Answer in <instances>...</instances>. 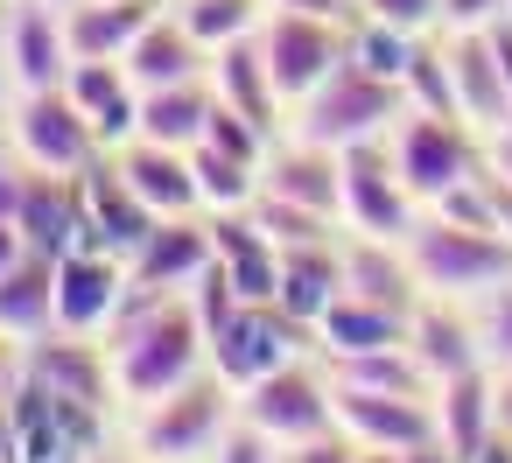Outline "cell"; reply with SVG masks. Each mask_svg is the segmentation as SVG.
<instances>
[{
    "label": "cell",
    "mask_w": 512,
    "mask_h": 463,
    "mask_svg": "<svg viewBox=\"0 0 512 463\" xmlns=\"http://www.w3.org/2000/svg\"><path fill=\"white\" fill-rule=\"evenodd\" d=\"M106 351H113L120 407H148L211 365V337L190 309V288H134L127 281V302L106 323Z\"/></svg>",
    "instance_id": "cell-1"
},
{
    "label": "cell",
    "mask_w": 512,
    "mask_h": 463,
    "mask_svg": "<svg viewBox=\"0 0 512 463\" xmlns=\"http://www.w3.org/2000/svg\"><path fill=\"white\" fill-rule=\"evenodd\" d=\"M400 246H407L421 295H442V302H477L498 281H512V239L484 232V225H456L442 211H421Z\"/></svg>",
    "instance_id": "cell-2"
},
{
    "label": "cell",
    "mask_w": 512,
    "mask_h": 463,
    "mask_svg": "<svg viewBox=\"0 0 512 463\" xmlns=\"http://www.w3.org/2000/svg\"><path fill=\"white\" fill-rule=\"evenodd\" d=\"M232 414H239V386L204 365L197 379L169 386L162 400L127 407V442L155 463H204L218 449V435L232 428Z\"/></svg>",
    "instance_id": "cell-3"
},
{
    "label": "cell",
    "mask_w": 512,
    "mask_h": 463,
    "mask_svg": "<svg viewBox=\"0 0 512 463\" xmlns=\"http://www.w3.org/2000/svg\"><path fill=\"white\" fill-rule=\"evenodd\" d=\"M407 113V92L379 71H365L358 57H344L295 113H288V134L302 141H323V148H358V141H379L393 134V120Z\"/></svg>",
    "instance_id": "cell-4"
},
{
    "label": "cell",
    "mask_w": 512,
    "mask_h": 463,
    "mask_svg": "<svg viewBox=\"0 0 512 463\" xmlns=\"http://www.w3.org/2000/svg\"><path fill=\"white\" fill-rule=\"evenodd\" d=\"M386 148H393V169H400V183L414 190L421 211L484 169V134L463 127L456 113H414L407 106L393 120V134H386Z\"/></svg>",
    "instance_id": "cell-5"
},
{
    "label": "cell",
    "mask_w": 512,
    "mask_h": 463,
    "mask_svg": "<svg viewBox=\"0 0 512 463\" xmlns=\"http://www.w3.org/2000/svg\"><path fill=\"white\" fill-rule=\"evenodd\" d=\"M8 148H15L29 169H50V176H78V169H92V162L106 155L92 113H85L64 85H50V92H15V106H8Z\"/></svg>",
    "instance_id": "cell-6"
},
{
    "label": "cell",
    "mask_w": 512,
    "mask_h": 463,
    "mask_svg": "<svg viewBox=\"0 0 512 463\" xmlns=\"http://www.w3.org/2000/svg\"><path fill=\"white\" fill-rule=\"evenodd\" d=\"M260 57H267V71H274V85H281V99H288V113L351 57V22H323V15H295V8H267V22H260Z\"/></svg>",
    "instance_id": "cell-7"
},
{
    "label": "cell",
    "mask_w": 512,
    "mask_h": 463,
    "mask_svg": "<svg viewBox=\"0 0 512 463\" xmlns=\"http://www.w3.org/2000/svg\"><path fill=\"white\" fill-rule=\"evenodd\" d=\"M239 414H246L253 428H267V435L288 449V442H309V435L337 428V386H330L323 365L288 358V365L260 372L253 386H239Z\"/></svg>",
    "instance_id": "cell-8"
},
{
    "label": "cell",
    "mask_w": 512,
    "mask_h": 463,
    "mask_svg": "<svg viewBox=\"0 0 512 463\" xmlns=\"http://www.w3.org/2000/svg\"><path fill=\"white\" fill-rule=\"evenodd\" d=\"M22 379L43 386V393H57V400H71V407H85V414H106V421L120 414L113 351L99 337H85V330H43V337H29L22 344Z\"/></svg>",
    "instance_id": "cell-9"
},
{
    "label": "cell",
    "mask_w": 512,
    "mask_h": 463,
    "mask_svg": "<svg viewBox=\"0 0 512 463\" xmlns=\"http://www.w3.org/2000/svg\"><path fill=\"white\" fill-rule=\"evenodd\" d=\"M302 351H316V337H309L281 302H239V309L211 330V372L232 379V386H253L260 372H274V365H288V358H302Z\"/></svg>",
    "instance_id": "cell-10"
},
{
    "label": "cell",
    "mask_w": 512,
    "mask_h": 463,
    "mask_svg": "<svg viewBox=\"0 0 512 463\" xmlns=\"http://www.w3.org/2000/svg\"><path fill=\"white\" fill-rule=\"evenodd\" d=\"M414 218H421V204H414V190L400 183L386 134L344 148V232H365V239H407Z\"/></svg>",
    "instance_id": "cell-11"
},
{
    "label": "cell",
    "mask_w": 512,
    "mask_h": 463,
    "mask_svg": "<svg viewBox=\"0 0 512 463\" xmlns=\"http://www.w3.org/2000/svg\"><path fill=\"white\" fill-rule=\"evenodd\" d=\"M337 386V379H330ZM337 428L358 449H393L414 456L428 442H442L435 428V393H379V386H337Z\"/></svg>",
    "instance_id": "cell-12"
},
{
    "label": "cell",
    "mask_w": 512,
    "mask_h": 463,
    "mask_svg": "<svg viewBox=\"0 0 512 463\" xmlns=\"http://www.w3.org/2000/svg\"><path fill=\"white\" fill-rule=\"evenodd\" d=\"M106 442V414H85L43 386H15V456L8 463H85Z\"/></svg>",
    "instance_id": "cell-13"
},
{
    "label": "cell",
    "mask_w": 512,
    "mask_h": 463,
    "mask_svg": "<svg viewBox=\"0 0 512 463\" xmlns=\"http://www.w3.org/2000/svg\"><path fill=\"white\" fill-rule=\"evenodd\" d=\"M127 302V260L106 246H71L57 260V330H85L106 337V323Z\"/></svg>",
    "instance_id": "cell-14"
},
{
    "label": "cell",
    "mask_w": 512,
    "mask_h": 463,
    "mask_svg": "<svg viewBox=\"0 0 512 463\" xmlns=\"http://www.w3.org/2000/svg\"><path fill=\"white\" fill-rule=\"evenodd\" d=\"M260 190L267 197H288V204H309V211H323V218L344 225V148H323V141L288 134L281 148H267Z\"/></svg>",
    "instance_id": "cell-15"
},
{
    "label": "cell",
    "mask_w": 512,
    "mask_h": 463,
    "mask_svg": "<svg viewBox=\"0 0 512 463\" xmlns=\"http://www.w3.org/2000/svg\"><path fill=\"white\" fill-rule=\"evenodd\" d=\"M78 197H85V239H92V246H106V253H120V260H127L155 225H162V218L134 197V183L120 176L113 148H106L92 169H78Z\"/></svg>",
    "instance_id": "cell-16"
},
{
    "label": "cell",
    "mask_w": 512,
    "mask_h": 463,
    "mask_svg": "<svg viewBox=\"0 0 512 463\" xmlns=\"http://www.w3.org/2000/svg\"><path fill=\"white\" fill-rule=\"evenodd\" d=\"M442 43H449V78H456V120L477 134L512 127V85L491 57V36L484 29H442Z\"/></svg>",
    "instance_id": "cell-17"
},
{
    "label": "cell",
    "mask_w": 512,
    "mask_h": 463,
    "mask_svg": "<svg viewBox=\"0 0 512 463\" xmlns=\"http://www.w3.org/2000/svg\"><path fill=\"white\" fill-rule=\"evenodd\" d=\"M120 176L134 183V197L155 211V218H197L204 197H197V169H190V148H162V141H120L113 148Z\"/></svg>",
    "instance_id": "cell-18"
},
{
    "label": "cell",
    "mask_w": 512,
    "mask_h": 463,
    "mask_svg": "<svg viewBox=\"0 0 512 463\" xmlns=\"http://www.w3.org/2000/svg\"><path fill=\"white\" fill-rule=\"evenodd\" d=\"M71 71V36H64V8L50 0H15L8 22V78L15 92H50Z\"/></svg>",
    "instance_id": "cell-19"
},
{
    "label": "cell",
    "mask_w": 512,
    "mask_h": 463,
    "mask_svg": "<svg viewBox=\"0 0 512 463\" xmlns=\"http://www.w3.org/2000/svg\"><path fill=\"white\" fill-rule=\"evenodd\" d=\"M407 351L428 379H456L470 365H484V344H477V323H470V302H442V295H421L414 316H407Z\"/></svg>",
    "instance_id": "cell-20"
},
{
    "label": "cell",
    "mask_w": 512,
    "mask_h": 463,
    "mask_svg": "<svg viewBox=\"0 0 512 463\" xmlns=\"http://www.w3.org/2000/svg\"><path fill=\"white\" fill-rule=\"evenodd\" d=\"M211 260H218V253H211L204 211H197V218H162V225L127 253V281H134V288H190Z\"/></svg>",
    "instance_id": "cell-21"
},
{
    "label": "cell",
    "mask_w": 512,
    "mask_h": 463,
    "mask_svg": "<svg viewBox=\"0 0 512 463\" xmlns=\"http://www.w3.org/2000/svg\"><path fill=\"white\" fill-rule=\"evenodd\" d=\"M204 225H211V253H218V267L232 274V288H239L246 302H274L281 246L260 232V218H253V211H204Z\"/></svg>",
    "instance_id": "cell-22"
},
{
    "label": "cell",
    "mask_w": 512,
    "mask_h": 463,
    "mask_svg": "<svg viewBox=\"0 0 512 463\" xmlns=\"http://www.w3.org/2000/svg\"><path fill=\"white\" fill-rule=\"evenodd\" d=\"M127 78L134 92H162V85H190V78H211V50L190 36L183 15H155L134 50H127Z\"/></svg>",
    "instance_id": "cell-23"
},
{
    "label": "cell",
    "mask_w": 512,
    "mask_h": 463,
    "mask_svg": "<svg viewBox=\"0 0 512 463\" xmlns=\"http://www.w3.org/2000/svg\"><path fill=\"white\" fill-rule=\"evenodd\" d=\"M211 92H218L232 113H246L260 134L288 127V99H281V85H274V71H267V57H260V43H253V36H246V43L211 50Z\"/></svg>",
    "instance_id": "cell-24"
},
{
    "label": "cell",
    "mask_w": 512,
    "mask_h": 463,
    "mask_svg": "<svg viewBox=\"0 0 512 463\" xmlns=\"http://www.w3.org/2000/svg\"><path fill=\"white\" fill-rule=\"evenodd\" d=\"M22 239L50 260H64L71 246H92L85 239V197H78V176H50V169H29V197H22Z\"/></svg>",
    "instance_id": "cell-25"
},
{
    "label": "cell",
    "mask_w": 512,
    "mask_h": 463,
    "mask_svg": "<svg viewBox=\"0 0 512 463\" xmlns=\"http://www.w3.org/2000/svg\"><path fill=\"white\" fill-rule=\"evenodd\" d=\"M344 295V239H316V246H281V281H274V302L316 330V316Z\"/></svg>",
    "instance_id": "cell-26"
},
{
    "label": "cell",
    "mask_w": 512,
    "mask_h": 463,
    "mask_svg": "<svg viewBox=\"0 0 512 463\" xmlns=\"http://www.w3.org/2000/svg\"><path fill=\"white\" fill-rule=\"evenodd\" d=\"M309 337H316V358H365V351H393V344H407V316L344 288V295L316 316Z\"/></svg>",
    "instance_id": "cell-27"
},
{
    "label": "cell",
    "mask_w": 512,
    "mask_h": 463,
    "mask_svg": "<svg viewBox=\"0 0 512 463\" xmlns=\"http://www.w3.org/2000/svg\"><path fill=\"white\" fill-rule=\"evenodd\" d=\"M344 288L365 295V302H386L400 316H414V302H421L407 246L400 239H365V232H344Z\"/></svg>",
    "instance_id": "cell-28"
},
{
    "label": "cell",
    "mask_w": 512,
    "mask_h": 463,
    "mask_svg": "<svg viewBox=\"0 0 512 463\" xmlns=\"http://www.w3.org/2000/svg\"><path fill=\"white\" fill-rule=\"evenodd\" d=\"M435 428H442V449L449 456H470L498 428V372L491 365H470L456 379H435Z\"/></svg>",
    "instance_id": "cell-29"
},
{
    "label": "cell",
    "mask_w": 512,
    "mask_h": 463,
    "mask_svg": "<svg viewBox=\"0 0 512 463\" xmlns=\"http://www.w3.org/2000/svg\"><path fill=\"white\" fill-rule=\"evenodd\" d=\"M162 15V0H71L64 8V36H71V64L78 57H127L134 36Z\"/></svg>",
    "instance_id": "cell-30"
},
{
    "label": "cell",
    "mask_w": 512,
    "mask_h": 463,
    "mask_svg": "<svg viewBox=\"0 0 512 463\" xmlns=\"http://www.w3.org/2000/svg\"><path fill=\"white\" fill-rule=\"evenodd\" d=\"M0 330L8 337H43V330H57V260L50 253H22V260H8L0 267Z\"/></svg>",
    "instance_id": "cell-31"
},
{
    "label": "cell",
    "mask_w": 512,
    "mask_h": 463,
    "mask_svg": "<svg viewBox=\"0 0 512 463\" xmlns=\"http://www.w3.org/2000/svg\"><path fill=\"white\" fill-rule=\"evenodd\" d=\"M211 78H190V85H162V92H141V141H162V148H197L204 127H211Z\"/></svg>",
    "instance_id": "cell-32"
},
{
    "label": "cell",
    "mask_w": 512,
    "mask_h": 463,
    "mask_svg": "<svg viewBox=\"0 0 512 463\" xmlns=\"http://www.w3.org/2000/svg\"><path fill=\"white\" fill-rule=\"evenodd\" d=\"M190 169H197V197H204V211H246V204L260 197V169L239 162V155H218L211 141L190 148Z\"/></svg>",
    "instance_id": "cell-33"
},
{
    "label": "cell",
    "mask_w": 512,
    "mask_h": 463,
    "mask_svg": "<svg viewBox=\"0 0 512 463\" xmlns=\"http://www.w3.org/2000/svg\"><path fill=\"white\" fill-rule=\"evenodd\" d=\"M176 15L190 22V36H197L204 50H225V43L260 36V22H267V0H176Z\"/></svg>",
    "instance_id": "cell-34"
},
{
    "label": "cell",
    "mask_w": 512,
    "mask_h": 463,
    "mask_svg": "<svg viewBox=\"0 0 512 463\" xmlns=\"http://www.w3.org/2000/svg\"><path fill=\"white\" fill-rule=\"evenodd\" d=\"M400 92H407L414 113H456V78H449V43H442V36H421V43H414Z\"/></svg>",
    "instance_id": "cell-35"
},
{
    "label": "cell",
    "mask_w": 512,
    "mask_h": 463,
    "mask_svg": "<svg viewBox=\"0 0 512 463\" xmlns=\"http://www.w3.org/2000/svg\"><path fill=\"white\" fill-rule=\"evenodd\" d=\"M253 218H260V232L274 239V246H316V239H344V225L337 218H323V211H309V204H288V197H253L246 204Z\"/></svg>",
    "instance_id": "cell-36"
},
{
    "label": "cell",
    "mask_w": 512,
    "mask_h": 463,
    "mask_svg": "<svg viewBox=\"0 0 512 463\" xmlns=\"http://www.w3.org/2000/svg\"><path fill=\"white\" fill-rule=\"evenodd\" d=\"M414 43L421 36H400V29H386V22H372V15H351V57L365 64V71H379V78H407V57H414Z\"/></svg>",
    "instance_id": "cell-37"
},
{
    "label": "cell",
    "mask_w": 512,
    "mask_h": 463,
    "mask_svg": "<svg viewBox=\"0 0 512 463\" xmlns=\"http://www.w3.org/2000/svg\"><path fill=\"white\" fill-rule=\"evenodd\" d=\"M470 323H477L484 365H491V372H512V281H498L491 295H477V302H470Z\"/></svg>",
    "instance_id": "cell-38"
},
{
    "label": "cell",
    "mask_w": 512,
    "mask_h": 463,
    "mask_svg": "<svg viewBox=\"0 0 512 463\" xmlns=\"http://www.w3.org/2000/svg\"><path fill=\"white\" fill-rule=\"evenodd\" d=\"M204 141H211L218 155H239V162H253V169H260V162H267V148H274V134H260V127H253L246 113H232L225 99L211 106V127H204Z\"/></svg>",
    "instance_id": "cell-39"
},
{
    "label": "cell",
    "mask_w": 512,
    "mask_h": 463,
    "mask_svg": "<svg viewBox=\"0 0 512 463\" xmlns=\"http://www.w3.org/2000/svg\"><path fill=\"white\" fill-rule=\"evenodd\" d=\"M358 15H372L400 36H442V0H358Z\"/></svg>",
    "instance_id": "cell-40"
},
{
    "label": "cell",
    "mask_w": 512,
    "mask_h": 463,
    "mask_svg": "<svg viewBox=\"0 0 512 463\" xmlns=\"http://www.w3.org/2000/svg\"><path fill=\"white\" fill-rule=\"evenodd\" d=\"M204 463H281V442H274L267 428H253L246 414H232V428L218 435V449H211Z\"/></svg>",
    "instance_id": "cell-41"
},
{
    "label": "cell",
    "mask_w": 512,
    "mask_h": 463,
    "mask_svg": "<svg viewBox=\"0 0 512 463\" xmlns=\"http://www.w3.org/2000/svg\"><path fill=\"white\" fill-rule=\"evenodd\" d=\"M281 463H358V442H351L344 428H323V435H309V442H288Z\"/></svg>",
    "instance_id": "cell-42"
},
{
    "label": "cell",
    "mask_w": 512,
    "mask_h": 463,
    "mask_svg": "<svg viewBox=\"0 0 512 463\" xmlns=\"http://www.w3.org/2000/svg\"><path fill=\"white\" fill-rule=\"evenodd\" d=\"M498 15H512V0H442V29H491Z\"/></svg>",
    "instance_id": "cell-43"
},
{
    "label": "cell",
    "mask_w": 512,
    "mask_h": 463,
    "mask_svg": "<svg viewBox=\"0 0 512 463\" xmlns=\"http://www.w3.org/2000/svg\"><path fill=\"white\" fill-rule=\"evenodd\" d=\"M15 386H22V337L0 330V400H8Z\"/></svg>",
    "instance_id": "cell-44"
},
{
    "label": "cell",
    "mask_w": 512,
    "mask_h": 463,
    "mask_svg": "<svg viewBox=\"0 0 512 463\" xmlns=\"http://www.w3.org/2000/svg\"><path fill=\"white\" fill-rule=\"evenodd\" d=\"M484 190H491V225H498V232H505V239H512V183H505V176H491V169H484Z\"/></svg>",
    "instance_id": "cell-45"
},
{
    "label": "cell",
    "mask_w": 512,
    "mask_h": 463,
    "mask_svg": "<svg viewBox=\"0 0 512 463\" xmlns=\"http://www.w3.org/2000/svg\"><path fill=\"white\" fill-rule=\"evenodd\" d=\"M484 169L512 183V127H498V134H484Z\"/></svg>",
    "instance_id": "cell-46"
},
{
    "label": "cell",
    "mask_w": 512,
    "mask_h": 463,
    "mask_svg": "<svg viewBox=\"0 0 512 463\" xmlns=\"http://www.w3.org/2000/svg\"><path fill=\"white\" fill-rule=\"evenodd\" d=\"M463 463H512V435H505V428H491V435H484Z\"/></svg>",
    "instance_id": "cell-47"
},
{
    "label": "cell",
    "mask_w": 512,
    "mask_h": 463,
    "mask_svg": "<svg viewBox=\"0 0 512 463\" xmlns=\"http://www.w3.org/2000/svg\"><path fill=\"white\" fill-rule=\"evenodd\" d=\"M22 253H29L22 225H15V218H0V267H8V260H22Z\"/></svg>",
    "instance_id": "cell-48"
},
{
    "label": "cell",
    "mask_w": 512,
    "mask_h": 463,
    "mask_svg": "<svg viewBox=\"0 0 512 463\" xmlns=\"http://www.w3.org/2000/svg\"><path fill=\"white\" fill-rule=\"evenodd\" d=\"M8 456H15V393L0 400V463H8Z\"/></svg>",
    "instance_id": "cell-49"
},
{
    "label": "cell",
    "mask_w": 512,
    "mask_h": 463,
    "mask_svg": "<svg viewBox=\"0 0 512 463\" xmlns=\"http://www.w3.org/2000/svg\"><path fill=\"white\" fill-rule=\"evenodd\" d=\"M85 463H155V456H141V449H106V442H99Z\"/></svg>",
    "instance_id": "cell-50"
},
{
    "label": "cell",
    "mask_w": 512,
    "mask_h": 463,
    "mask_svg": "<svg viewBox=\"0 0 512 463\" xmlns=\"http://www.w3.org/2000/svg\"><path fill=\"white\" fill-rule=\"evenodd\" d=\"M498 428L512 435V372H498Z\"/></svg>",
    "instance_id": "cell-51"
},
{
    "label": "cell",
    "mask_w": 512,
    "mask_h": 463,
    "mask_svg": "<svg viewBox=\"0 0 512 463\" xmlns=\"http://www.w3.org/2000/svg\"><path fill=\"white\" fill-rule=\"evenodd\" d=\"M407 463H463V456H449V449H442V442H428V449H414V456H407Z\"/></svg>",
    "instance_id": "cell-52"
},
{
    "label": "cell",
    "mask_w": 512,
    "mask_h": 463,
    "mask_svg": "<svg viewBox=\"0 0 512 463\" xmlns=\"http://www.w3.org/2000/svg\"><path fill=\"white\" fill-rule=\"evenodd\" d=\"M358 463H407V456H393V449H358Z\"/></svg>",
    "instance_id": "cell-53"
},
{
    "label": "cell",
    "mask_w": 512,
    "mask_h": 463,
    "mask_svg": "<svg viewBox=\"0 0 512 463\" xmlns=\"http://www.w3.org/2000/svg\"><path fill=\"white\" fill-rule=\"evenodd\" d=\"M8 22H15V0H0V50H8Z\"/></svg>",
    "instance_id": "cell-54"
},
{
    "label": "cell",
    "mask_w": 512,
    "mask_h": 463,
    "mask_svg": "<svg viewBox=\"0 0 512 463\" xmlns=\"http://www.w3.org/2000/svg\"><path fill=\"white\" fill-rule=\"evenodd\" d=\"M50 8H71V0H50Z\"/></svg>",
    "instance_id": "cell-55"
},
{
    "label": "cell",
    "mask_w": 512,
    "mask_h": 463,
    "mask_svg": "<svg viewBox=\"0 0 512 463\" xmlns=\"http://www.w3.org/2000/svg\"><path fill=\"white\" fill-rule=\"evenodd\" d=\"M0 134H8V127H0Z\"/></svg>",
    "instance_id": "cell-56"
}]
</instances>
